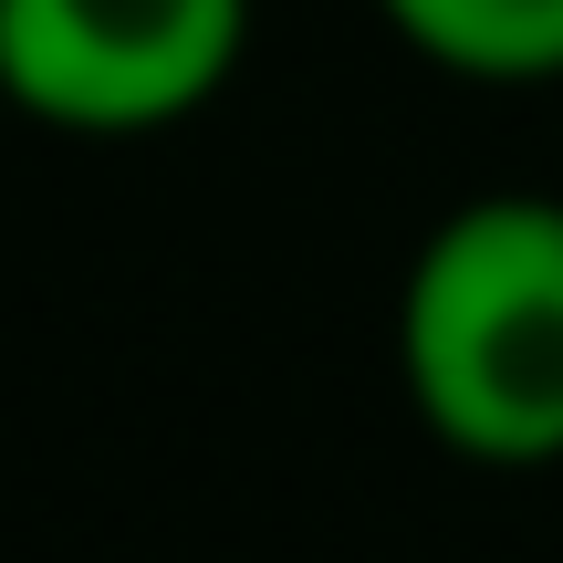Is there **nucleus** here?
I'll return each mask as SVG.
<instances>
[{
    "label": "nucleus",
    "mask_w": 563,
    "mask_h": 563,
    "mask_svg": "<svg viewBox=\"0 0 563 563\" xmlns=\"http://www.w3.org/2000/svg\"><path fill=\"white\" fill-rule=\"evenodd\" d=\"M386 32L470 84H553L563 74V0H376Z\"/></svg>",
    "instance_id": "nucleus-3"
},
{
    "label": "nucleus",
    "mask_w": 563,
    "mask_h": 563,
    "mask_svg": "<svg viewBox=\"0 0 563 563\" xmlns=\"http://www.w3.org/2000/svg\"><path fill=\"white\" fill-rule=\"evenodd\" d=\"M397 376L460 460H563V199L490 188L428 230L397 282Z\"/></svg>",
    "instance_id": "nucleus-1"
},
{
    "label": "nucleus",
    "mask_w": 563,
    "mask_h": 563,
    "mask_svg": "<svg viewBox=\"0 0 563 563\" xmlns=\"http://www.w3.org/2000/svg\"><path fill=\"white\" fill-rule=\"evenodd\" d=\"M251 42V0H0V95L63 136L199 115Z\"/></svg>",
    "instance_id": "nucleus-2"
}]
</instances>
